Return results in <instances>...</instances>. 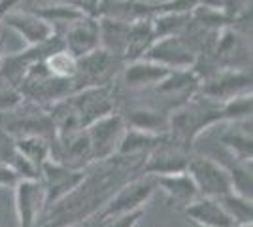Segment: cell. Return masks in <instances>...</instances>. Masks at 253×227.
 <instances>
[{
  "instance_id": "cell-1",
  "label": "cell",
  "mask_w": 253,
  "mask_h": 227,
  "mask_svg": "<svg viewBox=\"0 0 253 227\" xmlns=\"http://www.w3.org/2000/svg\"><path fill=\"white\" fill-rule=\"evenodd\" d=\"M223 121L221 102L197 93L183 104L169 112V135L174 142L191 150L193 142L199 138L202 131Z\"/></svg>"
},
{
  "instance_id": "cell-2",
  "label": "cell",
  "mask_w": 253,
  "mask_h": 227,
  "mask_svg": "<svg viewBox=\"0 0 253 227\" xmlns=\"http://www.w3.org/2000/svg\"><path fill=\"white\" fill-rule=\"evenodd\" d=\"M155 191H157L155 176L142 173L138 178H132L130 182L121 185L116 193H112V197L98 210L96 220L98 222H108L112 218L140 210V208L146 206V203L153 197Z\"/></svg>"
},
{
  "instance_id": "cell-3",
  "label": "cell",
  "mask_w": 253,
  "mask_h": 227,
  "mask_svg": "<svg viewBox=\"0 0 253 227\" xmlns=\"http://www.w3.org/2000/svg\"><path fill=\"white\" fill-rule=\"evenodd\" d=\"M185 171L193 178L201 197L221 199L225 195L232 193L229 169L215 159L202 157V155H191Z\"/></svg>"
},
{
  "instance_id": "cell-4",
  "label": "cell",
  "mask_w": 253,
  "mask_h": 227,
  "mask_svg": "<svg viewBox=\"0 0 253 227\" xmlns=\"http://www.w3.org/2000/svg\"><path fill=\"white\" fill-rule=\"evenodd\" d=\"M126 133V121L121 114H108L102 116L91 125L85 127V135L91 146V153L95 161H106L116 157L119 144Z\"/></svg>"
},
{
  "instance_id": "cell-5",
  "label": "cell",
  "mask_w": 253,
  "mask_h": 227,
  "mask_svg": "<svg viewBox=\"0 0 253 227\" xmlns=\"http://www.w3.org/2000/svg\"><path fill=\"white\" fill-rule=\"evenodd\" d=\"M43 187H45V201L47 208L59 205L64 197L74 191L78 185L85 180V171L66 167L64 163L49 159L42 165L40 176Z\"/></svg>"
},
{
  "instance_id": "cell-6",
  "label": "cell",
  "mask_w": 253,
  "mask_h": 227,
  "mask_svg": "<svg viewBox=\"0 0 253 227\" xmlns=\"http://www.w3.org/2000/svg\"><path fill=\"white\" fill-rule=\"evenodd\" d=\"M189 157L191 150L183 148L181 144L172 140L169 135H165V138L146 155L142 163V173L151 176L183 173L187 169Z\"/></svg>"
},
{
  "instance_id": "cell-7",
  "label": "cell",
  "mask_w": 253,
  "mask_h": 227,
  "mask_svg": "<svg viewBox=\"0 0 253 227\" xmlns=\"http://www.w3.org/2000/svg\"><path fill=\"white\" fill-rule=\"evenodd\" d=\"M252 91V74L248 70L219 68L208 78L201 80L199 93L217 102H225L240 93Z\"/></svg>"
},
{
  "instance_id": "cell-8",
  "label": "cell",
  "mask_w": 253,
  "mask_h": 227,
  "mask_svg": "<svg viewBox=\"0 0 253 227\" xmlns=\"http://www.w3.org/2000/svg\"><path fill=\"white\" fill-rule=\"evenodd\" d=\"M15 214L19 227H36L38 218L47 208L45 187L40 178H21L15 187Z\"/></svg>"
},
{
  "instance_id": "cell-9",
  "label": "cell",
  "mask_w": 253,
  "mask_h": 227,
  "mask_svg": "<svg viewBox=\"0 0 253 227\" xmlns=\"http://www.w3.org/2000/svg\"><path fill=\"white\" fill-rule=\"evenodd\" d=\"M68 104L76 114L82 129L91 125L98 118L114 112V100L110 95V86L84 87L78 91V95L68 98Z\"/></svg>"
},
{
  "instance_id": "cell-10",
  "label": "cell",
  "mask_w": 253,
  "mask_h": 227,
  "mask_svg": "<svg viewBox=\"0 0 253 227\" xmlns=\"http://www.w3.org/2000/svg\"><path fill=\"white\" fill-rule=\"evenodd\" d=\"M144 59L167 66L170 70H187L197 63V53L179 34V36L157 38L148 49V53L144 55Z\"/></svg>"
},
{
  "instance_id": "cell-11",
  "label": "cell",
  "mask_w": 253,
  "mask_h": 227,
  "mask_svg": "<svg viewBox=\"0 0 253 227\" xmlns=\"http://www.w3.org/2000/svg\"><path fill=\"white\" fill-rule=\"evenodd\" d=\"M63 47L72 53L76 59H82L91 51L100 47V27H98V17H89L84 15L74 23H70L64 31Z\"/></svg>"
},
{
  "instance_id": "cell-12",
  "label": "cell",
  "mask_w": 253,
  "mask_h": 227,
  "mask_svg": "<svg viewBox=\"0 0 253 227\" xmlns=\"http://www.w3.org/2000/svg\"><path fill=\"white\" fill-rule=\"evenodd\" d=\"M125 65L123 59H119L116 55L108 53L102 47H98L89 55H85L82 59H78V78H84L87 84L85 87H95V86H108L110 80L116 76L117 66Z\"/></svg>"
},
{
  "instance_id": "cell-13",
  "label": "cell",
  "mask_w": 253,
  "mask_h": 227,
  "mask_svg": "<svg viewBox=\"0 0 253 227\" xmlns=\"http://www.w3.org/2000/svg\"><path fill=\"white\" fill-rule=\"evenodd\" d=\"M0 23H4L8 29L19 34L31 47L42 45V44L51 40L53 36L57 34V31L53 29L51 25L45 19H42L40 15H36L34 11H10L0 19Z\"/></svg>"
},
{
  "instance_id": "cell-14",
  "label": "cell",
  "mask_w": 253,
  "mask_h": 227,
  "mask_svg": "<svg viewBox=\"0 0 253 227\" xmlns=\"http://www.w3.org/2000/svg\"><path fill=\"white\" fill-rule=\"evenodd\" d=\"M172 70L163 65H157L149 59H138L123 65V84L132 91H144L157 87Z\"/></svg>"
},
{
  "instance_id": "cell-15",
  "label": "cell",
  "mask_w": 253,
  "mask_h": 227,
  "mask_svg": "<svg viewBox=\"0 0 253 227\" xmlns=\"http://www.w3.org/2000/svg\"><path fill=\"white\" fill-rule=\"evenodd\" d=\"M185 216L189 218L191 224L201 227H234L236 224L227 214V210L217 199L210 197H197L191 205L183 208Z\"/></svg>"
},
{
  "instance_id": "cell-16",
  "label": "cell",
  "mask_w": 253,
  "mask_h": 227,
  "mask_svg": "<svg viewBox=\"0 0 253 227\" xmlns=\"http://www.w3.org/2000/svg\"><path fill=\"white\" fill-rule=\"evenodd\" d=\"M155 182H157V189H161L170 199V203L179 206V208H185L197 197H201L197 185L193 182V178L187 174V171L155 176Z\"/></svg>"
},
{
  "instance_id": "cell-17",
  "label": "cell",
  "mask_w": 253,
  "mask_h": 227,
  "mask_svg": "<svg viewBox=\"0 0 253 227\" xmlns=\"http://www.w3.org/2000/svg\"><path fill=\"white\" fill-rule=\"evenodd\" d=\"M153 42H155V33L151 27V17L132 21L130 29H128V36H126L123 61L130 63V61L144 59V55L148 53V49L153 45Z\"/></svg>"
},
{
  "instance_id": "cell-18",
  "label": "cell",
  "mask_w": 253,
  "mask_h": 227,
  "mask_svg": "<svg viewBox=\"0 0 253 227\" xmlns=\"http://www.w3.org/2000/svg\"><path fill=\"white\" fill-rule=\"evenodd\" d=\"M98 27H100V47L108 53L123 59L130 23L112 17H98Z\"/></svg>"
},
{
  "instance_id": "cell-19",
  "label": "cell",
  "mask_w": 253,
  "mask_h": 227,
  "mask_svg": "<svg viewBox=\"0 0 253 227\" xmlns=\"http://www.w3.org/2000/svg\"><path fill=\"white\" fill-rule=\"evenodd\" d=\"M15 150L40 174L43 163L51 159L53 144L45 138V135H23L19 138H15Z\"/></svg>"
},
{
  "instance_id": "cell-20",
  "label": "cell",
  "mask_w": 253,
  "mask_h": 227,
  "mask_svg": "<svg viewBox=\"0 0 253 227\" xmlns=\"http://www.w3.org/2000/svg\"><path fill=\"white\" fill-rule=\"evenodd\" d=\"M126 127L146 131L153 135H167L169 131V114L159 112L157 108H134L128 112V116H123Z\"/></svg>"
},
{
  "instance_id": "cell-21",
  "label": "cell",
  "mask_w": 253,
  "mask_h": 227,
  "mask_svg": "<svg viewBox=\"0 0 253 227\" xmlns=\"http://www.w3.org/2000/svg\"><path fill=\"white\" fill-rule=\"evenodd\" d=\"M43 68L55 80L76 82V76H78V59L72 53H68L64 47H59V49H55L53 53H49L43 59Z\"/></svg>"
},
{
  "instance_id": "cell-22",
  "label": "cell",
  "mask_w": 253,
  "mask_h": 227,
  "mask_svg": "<svg viewBox=\"0 0 253 227\" xmlns=\"http://www.w3.org/2000/svg\"><path fill=\"white\" fill-rule=\"evenodd\" d=\"M221 144L229 150L232 161L250 163L252 165L253 157V142L252 131H229L221 136Z\"/></svg>"
},
{
  "instance_id": "cell-23",
  "label": "cell",
  "mask_w": 253,
  "mask_h": 227,
  "mask_svg": "<svg viewBox=\"0 0 253 227\" xmlns=\"http://www.w3.org/2000/svg\"><path fill=\"white\" fill-rule=\"evenodd\" d=\"M219 203L223 205V208L227 210V214L232 218V222L236 226H250L252 224V218H253V205H252V199L248 197H242L238 193H229L217 199Z\"/></svg>"
},
{
  "instance_id": "cell-24",
  "label": "cell",
  "mask_w": 253,
  "mask_h": 227,
  "mask_svg": "<svg viewBox=\"0 0 253 227\" xmlns=\"http://www.w3.org/2000/svg\"><path fill=\"white\" fill-rule=\"evenodd\" d=\"M252 108H253L252 91L240 93V95H236V97L221 102L223 121H232V123L248 121V119H252Z\"/></svg>"
},
{
  "instance_id": "cell-25",
  "label": "cell",
  "mask_w": 253,
  "mask_h": 227,
  "mask_svg": "<svg viewBox=\"0 0 253 227\" xmlns=\"http://www.w3.org/2000/svg\"><path fill=\"white\" fill-rule=\"evenodd\" d=\"M31 11H34L36 15H40L42 19H45L53 29H55L57 25L68 27V25L74 23L76 19L84 17V13H80L78 10L66 6V4H61V2H53L49 6H43L42 10H31Z\"/></svg>"
},
{
  "instance_id": "cell-26",
  "label": "cell",
  "mask_w": 253,
  "mask_h": 227,
  "mask_svg": "<svg viewBox=\"0 0 253 227\" xmlns=\"http://www.w3.org/2000/svg\"><path fill=\"white\" fill-rule=\"evenodd\" d=\"M199 6V0H163V2H149L151 17L157 13H193Z\"/></svg>"
},
{
  "instance_id": "cell-27",
  "label": "cell",
  "mask_w": 253,
  "mask_h": 227,
  "mask_svg": "<svg viewBox=\"0 0 253 227\" xmlns=\"http://www.w3.org/2000/svg\"><path fill=\"white\" fill-rule=\"evenodd\" d=\"M17 155V150H15V140L10 136V133L6 129L0 127V161L11 165L13 159Z\"/></svg>"
},
{
  "instance_id": "cell-28",
  "label": "cell",
  "mask_w": 253,
  "mask_h": 227,
  "mask_svg": "<svg viewBox=\"0 0 253 227\" xmlns=\"http://www.w3.org/2000/svg\"><path fill=\"white\" fill-rule=\"evenodd\" d=\"M61 4H66L70 8L78 10L84 15H89V17H96L98 15V8H100V2L102 0H57Z\"/></svg>"
},
{
  "instance_id": "cell-29",
  "label": "cell",
  "mask_w": 253,
  "mask_h": 227,
  "mask_svg": "<svg viewBox=\"0 0 253 227\" xmlns=\"http://www.w3.org/2000/svg\"><path fill=\"white\" fill-rule=\"evenodd\" d=\"M144 216V208L140 210H134V212H128V214H123V216L112 218L106 222L104 227H136L138 222Z\"/></svg>"
},
{
  "instance_id": "cell-30",
  "label": "cell",
  "mask_w": 253,
  "mask_h": 227,
  "mask_svg": "<svg viewBox=\"0 0 253 227\" xmlns=\"http://www.w3.org/2000/svg\"><path fill=\"white\" fill-rule=\"evenodd\" d=\"M19 180H21V176L11 165L0 161V187H15Z\"/></svg>"
},
{
  "instance_id": "cell-31",
  "label": "cell",
  "mask_w": 253,
  "mask_h": 227,
  "mask_svg": "<svg viewBox=\"0 0 253 227\" xmlns=\"http://www.w3.org/2000/svg\"><path fill=\"white\" fill-rule=\"evenodd\" d=\"M21 2L23 0H0V19H2L6 13L17 10Z\"/></svg>"
},
{
  "instance_id": "cell-32",
  "label": "cell",
  "mask_w": 253,
  "mask_h": 227,
  "mask_svg": "<svg viewBox=\"0 0 253 227\" xmlns=\"http://www.w3.org/2000/svg\"><path fill=\"white\" fill-rule=\"evenodd\" d=\"M4 61V38H0V65Z\"/></svg>"
},
{
  "instance_id": "cell-33",
  "label": "cell",
  "mask_w": 253,
  "mask_h": 227,
  "mask_svg": "<svg viewBox=\"0 0 253 227\" xmlns=\"http://www.w3.org/2000/svg\"><path fill=\"white\" fill-rule=\"evenodd\" d=\"M43 2H57V0H43Z\"/></svg>"
},
{
  "instance_id": "cell-34",
  "label": "cell",
  "mask_w": 253,
  "mask_h": 227,
  "mask_svg": "<svg viewBox=\"0 0 253 227\" xmlns=\"http://www.w3.org/2000/svg\"><path fill=\"white\" fill-rule=\"evenodd\" d=\"M191 227H201V226H195V224H191Z\"/></svg>"
}]
</instances>
